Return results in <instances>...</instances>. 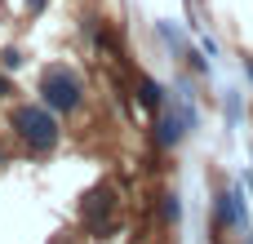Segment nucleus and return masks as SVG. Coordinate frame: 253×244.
<instances>
[{"label":"nucleus","mask_w":253,"mask_h":244,"mask_svg":"<svg viewBox=\"0 0 253 244\" xmlns=\"http://www.w3.org/2000/svg\"><path fill=\"white\" fill-rule=\"evenodd\" d=\"M138 102H142L147 111H156V107H160V84H156L151 76H138Z\"/></svg>","instance_id":"39448f33"},{"label":"nucleus","mask_w":253,"mask_h":244,"mask_svg":"<svg viewBox=\"0 0 253 244\" xmlns=\"http://www.w3.org/2000/svg\"><path fill=\"white\" fill-rule=\"evenodd\" d=\"M13 129L31 151H53L58 147V120L44 107H18L13 111Z\"/></svg>","instance_id":"f257e3e1"},{"label":"nucleus","mask_w":253,"mask_h":244,"mask_svg":"<svg viewBox=\"0 0 253 244\" xmlns=\"http://www.w3.org/2000/svg\"><path fill=\"white\" fill-rule=\"evenodd\" d=\"M40 98L53 111H76L80 107V76L67 71V67H49L40 76Z\"/></svg>","instance_id":"f03ea898"},{"label":"nucleus","mask_w":253,"mask_h":244,"mask_svg":"<svg viewBox=\"0 0 253 244\" xmlns=\"http://www.w3.org/2000/svg\"><path fill=\"white\" fill-rule=\"evenodd\" d=\"M160 213H165V222H173V227H178V222H182V200H178V196H165Z\"/></svg>","instance_id":"423d86ee"},{"label":"nucleus","mask_w":253,"mask_h":244,"mask_svg":"<svg viewBox=\"0 0 253 244\" xmlns=\"http://www.w3.org/2000/svg\"><path fill=\"white\" fill-rule=\"evenodd\" d=\"M111 204H116L111 187H98V191H89V200H84V227H89V231H98V227L107 222Z\"/></svg>","instance_id":"7ed1b4c3"},{"label":"nucleus","mask_w":253,"mask_h":244,"mask_svg":"<svg viewBox=\"0 0 253 244\" xmlns=\"http://www.w3.org/2000/svg\"><path fill=\"white\" fill-rule=\"evenodd\" d=\"M156 129H160V133H156V138H160V147H178V142L187 138L191 120H187V116L173 107V111H165V116H160V124H156Z\"/></svg>","instance_id":"20e7f679"}]
</instances>
